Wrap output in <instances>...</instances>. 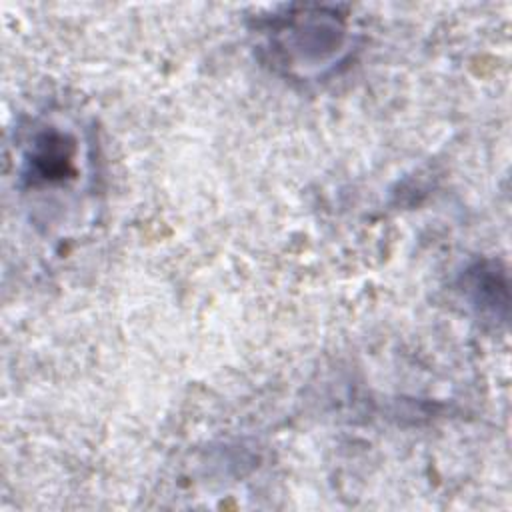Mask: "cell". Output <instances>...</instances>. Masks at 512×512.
I'll use <instances>...</instances> for the list:
<instances>
[{"label":"cell","instance_id":"cell-1","mask_svg":"<svg viewBox=\"0 0 512 512\" xmlns=\"http://www.w3.org/2000/svg\"><path fill=\"white\" fill-rule=\"evenodd\" d=\"M346 40L348 32L342 18L318 10L278 18L268 44L278 66L308 76L338 62L346 50Z\"/></svg>","mask_w":512,"mask_h":512},{"label":"cell","instance_id":"cell-2","mask_svg":"<svg viewBox=\"0 0 512 512\" xmlns=\"http://www.w3.org/2000/svg\"><path fill=\"white\" fill-rule=\"evenodd\" d=\"M20 160V180L24 188L46 192L58 186L70 188L80 176V140L62 126H40L26 142Z\"/></svg>","mask_w":512,"mask_h":512},{"label":"cell","instance_id":"cell-3","mask_svg":"<svg viewBox=\"0 0 512 512\" xmlns=\"http://www.w3.org/2000/svg\"><path fill=\"white\" fill-rule=\"evenodd\" d=\"M466 292H472V302L478 306L486 308H496L498 292L506 294V284L504 280H498L496 270H488L486 266H478L476 270L468 272V282H466Z\"/></svg>","mask_w":512,"mask_h":512}]
</instances>
